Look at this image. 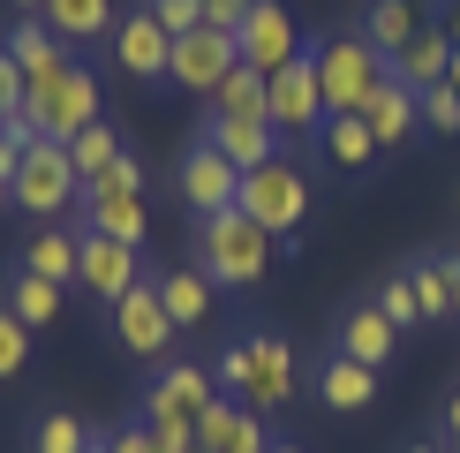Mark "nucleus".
Instances as JSON below:
<instances>
[{
    "label": "nucleus",
    "instance_id": "1",
    "mask_svg": "<svg viewBox=\"0 0 460 453\" xmlns=\"http://www.w3.org/2000/svg\"><path fill=\"white\" fill-rule=\"evenodd\" d=\"M91 121H106L99 106V76L84 61H61L53 76H31L23 106L8 113V129H23V137H53V144H75Z\"/></svg>",
    "mask_w": 460,
    "mask_h": 453
},
{
    "label": "nucleus",
    "instance_id": "38",
    "mask_svg": "<svg viewBox=\"0 0 460 453\" xmlns=\"http://www.w3.org/2000/svg\"><path fill=\"white\" fill-rule=\"evenodd\" d=\"M23 151H31V137H23V129H0V189L23 174Z\"/></svg>",
    "mask_w": 460,
    "mask_h": 453
},
{
    "label": "nucleus",
    "instance_id": "10",
    "mask_svg": "<svg viewBox=\"0 0 460 453\" xmlns=\"http://www.w3.org/2000/svg\"><path fill=\"white\" fill-rule=\"evenodd\" d=\"M113 340H121L137 363H159V355L181 340V325L166 317V302H159V288H151V280H137V288L113 302Z\"/></svg>",
    "mask_w": 460,
    "mask_h": 453
},
{
    "label": "nucleus",
    "instance_id": "19",
    "mask_svg": "<svg viewBox=\"0 0 460 453\" xmlns=\"http://www.w3.org/2000/svg\"><path fill=\"white\" fill-rule=\"evenodd\" d=\"M393 317L385 310H377V302H355V310L348 317H340V333H332V348L340 355H355V363H370V370H385L393 363Z\"/></svg>",
    "mask_w": 460,
    "mask_h": 453
},
{
    "label": "nucleus",
    "instance_id": "43",
    "mask_svg": "<svg viewBox=\"0 0 460 453\" xmlns=\"http://www.w3.org/2000/svg\"><path fill=\"white\" fill-rule=\"evenodd\" d=\"M446 84H453V91H460V46H453V76H446Z\"/></svg>",
    "mask_w": 460,
    "mask_h": 453
},
{
    "label": "nucleus",
    "instance_id": "2",
    "mask_svg": "<svg viewBox=\"0 0 460 453\" xmlns=\"http://www.w3.org/2000/svg\"><path fill=\"white\" fill-rule=\"evenodd\" d=\"M272 257H279V242L264 235L242 204L197 219V272L212 280V288H257V280L272 272Z\"/></svg>",
    "mask_w": 460,
    "mask_h": 453
},
{
    "label": "nucleus",
    "instance_id": "6",
    "mask_svg": "<svg viewBox=\"0 0 460 453\" xmlns=\"http://www.w3.org/2000/svg\"><path fill=\"white\" fill-rule=\"evenodd\" d=\"M242 212L257 219L279 250H295L302 219H310V174H302V159H287V151H279L272 166H249V174H242Z\"/></svg>",
    "mask_w": 460,
    "mask_h": 453
},
{
    "label": "nucleus",
    "instance_id": "22",
    "mask_svg": "<svg viewBox=\"0 0 460 453\" xmlns=\"http://www.w3.org/2000/svg\"><path fill=\"white\" fill-rule=\"evenodd\" d=\"M423 23H430V0H370L355 31H362V38H370V46L385 53V61H393V53L408 46V38L423 31Z\"/></svg>",
    "mask_w": 460,
    "mask_h": 453
},
{
    "label": "nucleus",
    "instance_id": "35",
    "mask_svg": "<svg viewBox=\"0 0 460 453\" xmlns=\"http://www.w3.org/2000/svg\"><path fill=\"white\" fill-rule=\"evenodd\" d=\"M415 99H423V129L460 137V91H453V84H430V91H415Z\"/></svg>",
    "mask_w": 460,
    "mask_h": 453
},
{
    "label": "nucleus",
    "instance_id": "51",
    "mask_svg": "<svg viewBox=\"0 0 460 453\" xmlns=\"http://www.w3.org/2000/svg\"><path fill=\"white\" fill-rule=\"evenodd\" d=\"M0 197H8V189H0Z\"/></svg>",
    "mask_w": 460,
    "mask_h": 453
},
{
    "label": "nucleus",
    "instance_id": "18",
    "mask_svg": "<svg viewBox=\"0 0 460 453\" xmlns=\"http://www.w3.org/2000/svg\"><path fill=\"white\" fill-rule=\"evenodd\" d=\"M317 144H324V166H332V174H348V182H362V174L377 166V137H370V121H362V113H324Z\"/></svg>",
    "mask_w": 460,
    "mask_h": 453
},
{
    "label": "nucleus",
    "instance_id": "11",
    "mask_svg": "<svg viewBox=\"0 0 460 453\" xmlns=\"http://www.w3.org/2000/svg\"><path fill=\"white\" fill-rule=\"evenodd\" d=\"M174 189H181V204H189L197 219H212V212H234V204H242V166H226L219 151L197 137V144L181 151V166H174Z\"/></svg>",
    "mask_w": 460,
    "mask_h": 453
},
{
    "label": "nucleus",
    "instance_id": "13",
    "mask_svg": "<svg viewBox=\"0 0 460 453\" xmlns=\"http://www.w3.org/2000/svg\"><path fill=\"white\" fill-rule=\"evenodd\" d=\"M272 129H279V144H287V151L310 144L317 129H324V91H317L310 53H302V61H287V68L272 76Z\"/></svg>",
    "mask_w": 460,
    "mask_h": 453
},
{
    "label": "nucleus",
    "instance_id": "5",
    "mask_svg": "<svg viewBox=\"0 0 460 453\" xmlns=\"http://www.w3.org/2000/svg\"><path fill=\"white\" fill-rule=\"evenodd\" d=\"M212 401H219V378L204 363H159V378H151V393H144V423L159 431L174 453H189Z\"/></svg>",
    "mask_w": 460,
    "mask_h": 453
},
{
    "label": "nucleus",
    "instance_id": "36",
    "mask_svg": "<svg viewBox=\"0 0 460 453\" xmlns=\"http://www.w3.org/2000/svg\"><path fill=\"white\" fill-rule=\"evenodd\" d=\"M106 453H174V446H166L159 431H151L144 415H137V423H121V431H113V439H106Z\"/></svg>",
    "mask_w": 460,
    "mask_h": 453
},
{
    "label": "nucleus",
    "instance_id": "42",
    "mask_svg": "<svg viewBox=\"0 0 460 453\" xmlns=\"http://www.w3.org/2000/svg\"><path fill=\"white\" fill-rule=\"evenodd\" d=\"M8 8H15V15H46V0H8Z\"/></svg>",
    "mask_w": 460,
    "mask_h": 453
},
{
    "label": "nucleus",
    "instance_id": "3",
    "mask_svg": "<svg viewBox=\"0 0 460 453\" xmlns=\"http://www.w3.org/2000/svg\"><path fill=\"white\" fill-rule=\"evenodd\" d=\"M219 393H234L242 408H287L295 401V378H302V363H295V348H287L279 333H249V340H234V348L219 355Z\"/></svg>",
    "mask_w": 460,
    "mask_h": 453
},
{
    "label": "nucleus",
    "instance_id": "17",
    "mask_svg": "<svg viewBox=\"0 0 460 453\" xmlns=\"http://www.w3.org/2000/svg\"><path fill=\"white\" fill-rule=\"evenodd\" d=\"M204 144H212L226 166H242V174H249V166H272L287 151L272 121H234V113H212V121H204Z\"/></svg>",
    "mask_w": 460,
    "mask_h": 453
},
{
    "label": "nucleus",
    "instance_id": "32",
    "mask_svg": "<svg viewBox=\"0 0 460 453\" xmlns=\"http://www.w3.org/2000/svg\"><path fill=\"white\" fill-rule=\"evenodd\" d=\"M31 453H91V431H84V415H68V408H53L46 423L31 431Z\"/></svg>",
    "mask_w": 460,
    "mask_h": 453
},
{
    "label": "nucleus",
    "instance_id": "47",
    "mask_svg": "<svg viewBox=\"0 0 460 453\" xmlns=\"http://www.w3.org/2000/svg\"><path fill=\"white\" fill-rule=\"evenodd\" d=\"M91 453H106V439H91Z\"/></svg>",
    "mask_w": 460,
    "mask_h": 453
},
{
    "label": "nucleus",
    "instance_id": "30",
    "mask_svg": "<svg viewBox=\"0 0 460 453\" xmlns=\"http://www.w3.org/2000/svg\"><path fill=\"white\" fill-rule=\"evenodd\" d=\"M453 264H460V257H415V264H408L423 317H453Z\"/></svg>",
    "mask_w": 460,
    "mask_h": 453
},
{
    "label": "nucleus",
    "instance_id": "39",
    "mask_svg": "<svg viewBox=\"0 0 460 453\" xmlns=\"http://www.w3.org/2000/svg\"><path fill=\"white\" fill-rule=\"evenodd\" d=\"M23 91H31V84H23V68H15L8 53H0V113H15V106H23Z\"/></svg>",
    "mask_w": 460,
    "mask_h": 453
},
{
    "label": "nucleus",
    "instance_id": "27",
    "mask_svg": "<svg viewBox=\"0 0 460 453\" xmlns=\"http://www.w3.org/2000/svg\"><path fill=\"white\" fill-rule=\"evenodd\" d=\"M212 113H234V121H272V76L226 68L219 91H212Z\"/></svg>",
    "mask_w": 460,
    "mask_h": 453
},
{
    "label": "nucleus",
    "instance_id": "8",
    "mask_svg": "<svg viewBox=\"0 0 460 453\" xmlns=\"http://www.w3.org/2000/svg\"><path fill=\"white\" fill-rule=\"evenodd\" d=\"M234 53H242V68L279 76L287 61H302V53H310V38H302V23L287 15V0H257V8L234 23Z\"/></svg>",
    "mask_w": 460,
    "mask_h": 453
},
{
    "label": "nucleus",
    "instance_id": "33",
    "mask_svg": "<svg viewBox=\"0 0 460 453\" xmlns=\"http://www.w3.org/2000/svg\"><path fill=\"white\" fill-rule=\"evenodd\" d=\"M23 370H31V325L0 302V386H8V378H23Z\"/></svg>",
    "mask_w": 460,
    "mask_h": 453
},
{
    "label": "nucleus",
    "instance_id": "46",
    "mask_svg": "<svg viewBox=\"0 0 460 453\" xmlns=\"http://www.w3.org/2000/svg\"><path fill=\"white\" fill-rule=\"evenodd\" d=\"M272 453H302V446H287V439H279V446H272Z\"/></svg>",
    "mask_w": 460,
    "mask_h": 453
},
{
    "label": "nucleus",
    "instance_id": "50",
    "mask_svg": "<svg viewBox=\"0 0 460 453\" xmlns=\"http://www.w3.org/2000/svg\"><path fill=\"white\" fill-rule=\"evenodd\" d=\"M453 453H460V439H453Z\"/></svg>",
    "mask_w": 460,
    "mask_h": 453
},
{
    "label": "nucleus",
    "instance_id": "49",
    "mask_svg": "<svg viewBox=\"0 0 460 453\" xmlns=\"http://www.w3.org/2000/svg\"><path fill=\"white\" fill-rule=\"evenodd\" d=\"M189 453H204V446H189Z\"/></svg>",
    "mask_w": 460,
    "mask_h": 453
},
{
    "label": "nucleus",
    "instance_id": "21",
    "mask_svg": "<svg viewBox=\"0 0 460 453\" xmlns=\"http://www.w3.org/2000/svg\"><path fill=\"white\" fill-rule=\"evenodd\" d=\"M317 401L332 408V415H362V408L377 401V370L332 348V355H324V370H317Z\"/></svg>",
    "mask_w": 460,
    "mask_h": 453
},
{
    "label": "nucleus",
    "instance_id": "24",
    "mask_svg": "<svg viewBox=\"0 0 460 453\" xmlns=\"http://www.w3.org/2000/svg\"><path fill=\"white\" fill-rule=\"evenodd\" d=\"M0 53H8V61L23 68V84H31V76H53V68L68 61V46L46 31V15H15V31L0 38Z\"/></svg>",
    "mask_w": 460,
    "mask_h": 453
},
{
    "label": "nucleus",
    "instance_id": "40",
    "mask_svg": "<svg viewBox=\"0 0 460 453\" xmlns=\"http://www.w3.org/2000/svg\"><path fill=\"white\" fill-rule=\"evenodd\" d=\"M249 8H257V0H204V23H212V31H234Z\"/></svg>",
    "mask_w": 460,
    "mask_h": 453
},
{
    "label": "nucleus",
    "instance_id": "9",
    "mask_svg": "<svg viewBox=\"0 0 460 453\" xmlns=\"http://www.w3.org/2000/svg\"><path fill=\"white\" fill-rule=\"evenodd\" d=\"M144 280V250H128V242H113V235H75V288H91V302H121L128 288Z\"/></svg>",
    "mask_w": 460,
    "mask_h": 453
},
{
    "label": "nucleus",
    "instance_id": "41",
    "mask_svg": "<svg viewBox=\"0 0 460 453\" xmlns=\"http://www.w3.org/2000/svg\"><path fill=\"white\" fill-rule=\"evenodd\" d=\"M438 8H446V23H438V31H446L453 46H460V0H438Z\"/></svg>",
    "mask_w": 460,
    "mask_h": 453
},
{
    "label": "nucleus",
    "instance_id": "14",
    "mask_svg": "<svg viewBox=\"0 0 460 453\" xmlns=\"http://www.w3.org/2000/svg\"><path fill=\"white\" fill-rule=\"evenodd\" d=\"M106 46H113V68H121V76H137V84H159V76H166V61H174V31H166L151 8H128L121 23H113V38H106Z\"/></svg>",
    "mask_w": 460,
    "mask_h": 453
},
{
    "label": "nucleus",
    "instance_id": "4",
    "mask_svg": "<svg viewBox=\"0 0 460 453\" xmlns=\"http://www.w3.org/2000/svg\"><path fill=\"white\" fill-rule=\"evenodd\" d=\"M310 68H317V91H324V113H362L385 91L393 61L370 46L362 31H340V38H317L310 46Z\"/></svg>",
    "mask_w": 460,
    "mask_h": 453
},
{
    "label": "nucleus",
    "instance_id": "7",
    "mask_svg": "<svg viewBox=\"0 0 460 453\" xmlns=\"http://www.w3.org/2000/svg\"><path fill=\"white\" fill-rule=\"evenodd\" d=\"M8 204H15V212H46V219L75 212V204H84V174H75L68 144L31 137V151H23V174L8 182Z\"/></svg>",
    "mask_w": 460,
    "mask_h": 453
},
{
    "label": "nucleus",
    "instance_id": "16",
    "mask_svg": "<svg viewBox=\"0 0 460 453\" xmlns=\"http://www.w3.org/2000/svg\"><path fill=\"white\" fill-rule=\"evenodd\" d=\"M197 446H204V453H272V439H264V415H257V408H242L234 393H219V401L204 408Z\"/></svg>",
    "mask_w": 460,
    "mask_h": 453
},
{
    "label": "nucleus",
    "instance_id": "31",
    "mask_svg": "<svg viewBox=\"0 0 460 453\" xmlns=\"http://www.w3.org/2000/svg\"><path fill=\"white\" fill-rule=\"evenodd\" d=\"M121 151H128V144H121V129H113V121H91L84 137L68 144V159H75V174H84V182H99L106 166L121 159Z\"/></svg>",
    "mask_w": 460,
    "mask_h": 453
},
{
    "label": "nucleus",
    "instance_id": "23",
    "mask_svg": "<svg viewBox=\"0 0 460 453\" xmlns=\"http://www.w3.org/2000/svg\"><path fill=\"white\" fill-rule=\"evenodd\" d=\"M393 76H400L408 91H430V84H446V76H453V38L423 23V31L408 38V46L393 53Z\"/></svg>",
    "mask_w": 460,
    "mask_h": 453
},
{
    "label": "nucleus",
    "instance_id": "37",
    "mask_svg": "<svg viewBox=\"0 0 460 453\" xmlns=\"http://www.w3.org/2000/svg\"><path fill=\"white\" fill-rule=\"evenodd\" d=\"M144 8H151V15H159V23H166V31H174V38L204 23V0H144Z\"/></svg>",
    "mask_w": 460,
    "mask_h": 453
},
{
    "label": "nucleus",
    "instance_id": "25",
    "mask_svg": "<svg viewBox=\"0 0 460 453\" xmlns=\"http://www.w3.org/2000/svg\"><path fill=\"white\" fill-rule=\"evenodd\" d=\"M151 288H159V302H166V317H174L181 333H197L204 317H212V280L197 272V264H189V272H151Z\"/></svg>",
    "mask_w": 460,
    "mask_h": 453
},
{
    "label": "nucleus",
    "instance_id": "15",
    "mask_svg": "<svg viewBox=\"0 0 460 453\" xmlns=\"http://www.w3.org/2000/svg\"><path fill=\"white\" fill-rule=\"evenodd\" d=\"M75 212H84L91 235H113V242H128V250H144V242H151V204H144V189H106V182H91Z\"/></svg>",
    "mask_w": 460,
    "mask_h": 453
},
{
    "label": "nucleus",
    "instance_id": "29",
    "mask_svg": "<svg viewBox=\"0 0 460 453\" xmlns=\"http://www.w3.org/2000/svg\"><path fill=\"white\" fill-rule=\"evenodd\" d=\"M23 272L53 280V288H68V280H75V235H68V226H46V235H31V250H23Z\"/></svg>",
    "mask_w": 460,
    "mask_h": 453
},
{
    "label": "nucleus",
    "instance_id": "28",
    "mask_svg": "<svg viewBox=\"0 0 460 453\" xmlns=\"http://www.w3.org/2000/svg\"><path fill=\"white\" fill-rule=\"evenodd\" d=\"M8 310L23 317L31 333H46L53 317H61V288H53V280H38V272H23V264H15V280H8Z\"/></svg>",
    "mask_w": 460,
    "mask_h": 453
},
{
    "label": "nucleus",
    "instance_id": "45",
    "mask_svg": "<svg viewBox=\"0 0 460 453\" xmlns=\"http://www.w3.org/2000/svg\"><path fill=\"white\" fill-rule=\"evenodd\" d=\"M400 453H438V446H400Z\"/></svg>",
    "mask_w": 460,
    "mask_h": 453
},
{
    "label": "nucleus",
    "instance_id": "26",
    "mask_svg": "<svg viewBox=\"0 0 460 453\" xmlns=\"http://www.w3.org/2000/svg\"><path fill=\"white\" fill-rule=\"evenodd\" d=\"M113 0H46V31L61 46H84V38H113Z\"/></svg>",
    "mask_w": 460,
    "mask_h": 453
},
{
    "label": "nucleus",
    "instance_id": "44",
    "mask_svg": "<svg viewBox=\"0 0 460 453\" xmlns=\"http://www.w3.org/2000/svg\"><path fill=\"white\" fill-rule=\"evenodd\" d=\"M453 317H460V264H453Z\"/></svg>",
    "mask_w": 460,
    "mask_h": 453
},
{
    "label": "nucleus",
    "instance_id": "12",
    "mask_svg": "<svg viewBox=\"0 0 460 453\" xmlns=\"http://www.w3.org/2000/svg\"><path fill=\"white\" fill-rule=\"evenodd\" d=\"M226 68H242V53H234V31H212V23H197V31H181V38H174L166 84H174V91H204V99H212Z\"/></svg>",
    "mask_w": 460,
    "mask_h": 453
},
{
    "label": "nucleus",
    "instance_id": "48",
    "mask_svg": "<svg viewBox=\"0 0 460 453\" xmlns=\"http://www.w3.org/2000/svg\"><path fill=\"white\" fill-rule=\"evenodd\" d=\"M0 129H8V113H0Z\"/></svg>",
    "mask_w": 460,
    "mask_h": 453
},
{
    "label": "nucleus",
    "instance_id": "20",
    "mask_svg": "<svg viewBox=\"0 0 460 453\" xmlns=\"http://www.w3.org/2000/svg\"><path fill=\"white\" fill-rule=\"evenodd\" d=\"M362 121H370L377 151H400V144L415 137V129H423V99H415V91L400 84V76H385V91H377V99L362 106Z\"/></svg>",
    "mask_w": 460,
    "mask_h": 453
},
{
    "label": "nucleus",
    "instance_id": "34",
    "mask_svg": "<svg viewBox=\"0 0 460 453\" xmlns=\"http://www.w3.org/2000/svg\"><path fill=\"white\" fill-rule=\"evenodd\" d=\"M370 302H377V310L393 317V333H408L415 317H423V302H415V280H408V272H393V280H385V288H377Z\"/></svg>",
    "mask_w": 460,
    "mask_h": 453
}]
</instances>
